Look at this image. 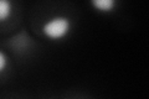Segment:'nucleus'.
Masks as SVG:
<instances>
[{
  "instance_id": "20e7f679",
  "label": "nucleus",
  "mask_w": 149,
  "mask_h": 99,
  "mask_svg": "<svg viewBox=\"0 0 149 99\" xmlns=\"http://www.w3.org/2000/svg\"><path fill=\"white\" fill-rule=\"evenodd\" d=\"M8 63H9V61H8V56H6L5 53H4L1 50H0V73H3L4 71L6 69Z\"/></svg>"
},
{
  "instance_id": "f03ea898",
  "label": "nucleus",
  "mask_w": 149,
  "mask_h": 99,
  "mask_svg": "<svg viewBox=\"0 0 149 99\" xmlns=\"http://www.w3.org/2000/svg\"><path fill=\"white\" fill-rule=\"evenodd\" d=\"M91 5L100 12H112L117 3L114 0H92Z\"/></svg>"
},
{
  "instance_id": "7ed1b4c3",
  "label": "nucleus",
  "mask_w": 149,
  "mask_h": 99,
  "mask_svg": "<svg viewBox=\"0 0 149 99\" xmlns=\"http://www.w3.org/2000/svg\"><path fill=\"white\" fill-rule=\"evenodd\" d=\"M13 14V3L10 0H0V22L6 21Z\"/></svg>"
},
{
  "instance_id": "f257e3e1",
  "label": "nucleus",
  "mask_w": 149,
  "mask_h": 99,
  "mask_svg": "<svg viewBox=\"0 0 149 99\" xmlns=\"http://www.w3.org/2000/svg\"><path fill=\"white\" fill-rule=\"evenodd\" d=\"M72 27L71 19L65 15H56L46 20L42 25V34L49 40L57 41L66 37Z\"/></svg>"
}]
</instances>
